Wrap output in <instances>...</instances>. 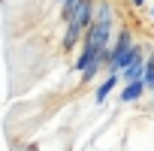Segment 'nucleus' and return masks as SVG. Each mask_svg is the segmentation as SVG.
Returning <instances> with one entry per match:
<instances>
[{"label":"nucleus","mask_w":154,"mask_h":151,"mask_svg":"<svg viewBox=\"0 0 154 151\" xmlns=\"http://www.w3.org/2000/svg\"><path fill=\"white\" fill-rule=\"evenodd\" d=\"M124 85V76L118 72V69H112V72H106L103 79H100V85L94 88V103L97 106H106V100L115 94V88H121Z\"/></svg>","instance_id":"nucleus-1"},{"label":"nucleus","mask_w":154,"mask_h":151,"mask_svg":"<svg viewBox=\"0 0 154 151\" xmlns=\"http://www.w3.org/2000/svg\"><path fill=\"white\" fill-rule=\"evenodd\" d=\"M145 82L139 79V82H124L121 85V91H118V103L121 106H133V103H139L142 97H145Z\"/></svg>","instance_id":"nucleus-2"},{"label":"nucleus","mask_w":154,"mask_h":151,"mask_svg":"<svg viewBox=\"0 0 154 151\" xmlns=\"http://www.w3.org/2000/svg\"><path fill=\"white\" fill-rule=\"evenodd\" d=\"M82 39H85V30H82L79 24H75V21H66V30H63V39H60L63 51H75Z\"/></svg>","instance_id":"nucleus-3"},{"label":"nucleus","mask_w":154,"mask_h":151,"mask_svg":"<svg viewBox=\"0 0 154 151\" xmlns=\"http://www.w3.org/2000/svg\"><path fill=\"white\" fill-rule=\"evenodd\" d=\"M145 57H148V54L136 57V60H133V63H130V66L121 72V76H124V82H139L142 76H145Z\"/></svg>","instance_id":"nucleus-4"},{"label":"nucleus","mask_w":154,"mask_h":151,"mask_svg":"<svg viewBox=\"0 0 154 151\" xmlns=\"http://www.w3.org/2000/svg\"><path fill=\"white\" fill-rule=\"evenodd\" d=\"M142 82H145L148 91H154V48H151L148 57H145V76H142Z\"/></svg>","instance_id":"nucleus-5"},{"label":"nucleus","mask_w":154,"mask_h":151,"mask_svg":"<svg viewBox=\"0 0 154 151\" xmlns=\"http://www.w3.org/2000/svg\"><path fill=\"white\" fill-rule=\"evenodd\" d=\"M60 6H63V9H60V18H63V21H72V15H75V6H79V0H63Z\"/></svg>","instance_id":"nucleus-6"},{"label":"nucleus","mask_w":154,"mask_h":151,"mask_svg":"<svg viewBox=\"0 0 154 151\" xmlns=\"http://www.w3.org/2000/svg\"><path fill=\"white\" fill-rule=\"evenodd\" d=\"M130 6H133V9H145V6H148V0H130Z\"/></svg>","instance_id":"nucleus-7"},{"label":"nucleus","mask_w":154,"mask_h":151,"mask_svg":"<svg viewBox=\"0 0 154 151\" xmlns=\"http://www.w3.org/2000/svg\"><path fill=\"white\" fill-rule=\"evenodd\" d=\"M151 21H154V3H151Z\"/></svg>","instance_id":"nucleus-8"},{"label":"nucleus","mask_w":154,"mask_h":151,"mask_svg":"<svg viewBox=\"0 0 154 151\" xmlns=\"http://www.w3.org/2000/svg\"><path fill=\"white\" fill-rule=\"evenodd\" d=\"M148 94H151V103H154V91H148Z\"/></svg>","instance_id":"nucleus-9"},{"label":"nucleus","mask_w":154,"mask_h":151,"mask_svg":"<svg viewBox=\"0 0 154 151\" xmlns=\"http://www.w3.org/2000/svg\"><path fill=\"white\" fill-rule=\"evenodd\" d=\"M57 3H63V0H57Z\"/></svg>","instance_id":"nucleus-10"}]
</instances>
